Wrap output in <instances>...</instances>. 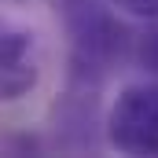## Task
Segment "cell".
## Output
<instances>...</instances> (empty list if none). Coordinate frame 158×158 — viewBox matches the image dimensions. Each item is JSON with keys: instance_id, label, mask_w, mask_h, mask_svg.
Returning a JSON list of instances; mask_svg holds the SVG:
<instances>
[{"instance_id": "1", "label": "cell", "mask_w": 158, "mask_h": 158, "mask_svg": "<svg viewBox=\"0 0 158 158\" xmlns=\"http://www.w3.org/2000/svg\"><path fill=\"white\" fill-rule=\"evenodd\" d=\"M107 143L121 155H158V85H129L103 121Z\"/></svg>"}, {"instance_id": "2", "label": "cell", "mask_w": 158, "mask_h": 158, "mask_svg": "<svg viewBox=\"0 0 158 158\" xmlns=\"http://www.w3.org/2000/svg\"><path fill=\"white\" fill-rule=\"evenodd\" d=\"M40 81V44L37 33L15 19L0 15V107L19 103Z\"/></svg>"}, {"instance_id": "3", "label": "cell", "mask_w": 158, "mask_h": 158, "mask_svg": "<svg viewBox=\"0 0 158 158\" xmlns=\"http://www.w3.org/2000/svg\"><path fill=\"white\" fill-rule=\"evenodd\" d=\"M140 70L158 74V19H147V26L140 33H132V55H129Z\"/></svg>"}, {"instance_id": "4", "label": "cell", "mask_w": 158, "mask_h": 158, "mask_svg": "<svg viewBox=\"0 0 158 158\" xmlns=\"http://www.w3.org/2000/svg\"><path fill=\"white\" fill-rule=\"evenodd\" d=\"M107 7H114L121 15H132V19H158V0H103Z\"/></svg>"}]
</instances>
